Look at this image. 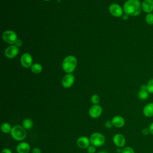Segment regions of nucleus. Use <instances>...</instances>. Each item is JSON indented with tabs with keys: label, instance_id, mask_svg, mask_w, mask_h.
Masks as SVG:
<instances>
[{
	"label": "nucleus",
	"instance_id": "obj_1",
	"mask_svg": "<svg viewBox=\"0 0 153 153\" xmlns=\"http://www.w3.org/2000/svg\"><path fill=\"white\" fill-rule=\"evenodd\" d=\"M142 10V4L139 0H127L123 6L124 13L129 16H137Z\"/></svg>",
	"mask_w": 153,
	"mask_h": 153
},
{
	"label": "nucleus",
	"instance_id": "obj_2",
	"mask_svg": "<svg viewBox=\"0 0 153 153\" xmlns=\"http://www.w3.org/2000/svg\"><path fill=\"white\" fill-rule=\"evenodd\" d=\"M77 65V60L75 57L68 56L65 58L62 63V68L66 73L72 72Z\"/></svg>",
	"mask_w": 153,
	"mask_h": 153
},
{
	"label": "nucleus",
	"instance_id": "obj_3",
	"mask_svg": "<svg viewBox=\"0 0 153 153\" xmlns=\"http://www.w3.org/2000/svg\"><path fill=\"white\" fill-rule=\"evenodd\" d=\"M10 133L11 137L17 141H22L26 137V129L23 126L19 125L14 126Z\"/></svg>",
	"mask_w": 153,
	"mask_h": 153
},
{
	"label": "nucleus",
	"instance_id": "obj_4",
	"mask_svg": "<svg viewBox=\"0 0 153 153\" xmlns=\"http://www.w3.org/2000/svg\"><path fill=\"white\" fill-rule=\"evenodd\" d=\"M90 140L91 145L96 147L102 146L105 142V136L100 133H93L90 137Z\"/></svg>",
	"mask_w": 153,
	"mask_h": 153
},
{
	"label": "nucleus",
	"instance_id": "obj_5",
	"mask_svg": "<svg viewBox=\"0 0 153 153\" xmlns=\"http://www.w3.org/2000/svg\"><path fill=\"white\" fill-rule=\"evenodd\" d=\"M3 40L8 44H13L17 39L16 33L11 30H7L3 33L2 35Z\"/></svg>",
	"mask_w": 153,
	"mask_h": 153
},
{
	"label": "nucleus",
	"instance_id": "obj_6",
	"mask_svg": "<svg viewBox=\"0 0 153 153\" xmlns=\"http://www.w3.org/2000/svg\"><path fill=\"white\" fill-rule=\"evenodd\" d=\"M102 113V108L99 105H93L89 109L88 114L92 118H97L99 117Z\"/></svg>",
	"mask_w": 153,
	"mask_h": 153
},
{
	"label": "nucleus",
	"instance_id": "obj_7",
	"mask_svg": "<svg viewBox=\"0 0 153 153\" xmlns=\"http://www.w3.org/2000/svg\"><path fill=\"white\" fill-rule=\"evenodd\" d=\"M109 11L110 13L116 17H119L123 16V10L120 5L117 4H112L109 6Z\"/></svg>",
	"mask_w": 153,
	"mask_h": 153
},
{
	"label": "nucleus",
	"instance_id": "obj_8",
	"mask_svg": "<svg viewBox=\"0 0 153 153\" xmlns=\"http://www.w3.org/2000/svg\"><path fill=\"white\" fill-rule=\"evenodd\" d=\"M19 53V48L14 45H12L8 47L5 50V55L9 59H12L15 57Z\"/></svg>",
	"mask_w": 153,
	"mask_h": 153
},
{
	"label": "nucleus",
	"instance_id": "obj_9",
	"mask_svg": "<svg viewBox=\"0 0 153 153\" xmlns=\"http://www.w3.org/2000/svg\"><path fill=\"white\" fill-rule=\"evenodd\" d=\"M75 78L72 74H68L64 76L62 81V84L65 88H69L71 87L74 82Z\"/></svg>",
	"mask_w": 153,
	"mask_h": 153
},
{
	"label": "nucleus",
	"instance_id": "obj_10",
	"mask_svg": "<svg viewBox=\"0 0 153 153\" xmlns=\"http://www.w3.org/2000/svg\"><path fill=\"white\" fill-rule=\"evenodd\" d=\"M22 65L25 68H29L32 65V57L29 53H24L20 58Z\"/></svg>",
	"mask_w": 153,
	"mask_h": 153
},
{
	"label": "nucleus",
	"instance_id": "obj_11",
	"mask_svg": "<svg viewBox=\"0 0 153 153\" xmlns=\"http://www.w3.org/2000/svg\"><path fill=\"white\" fill-rule=\"evenodd\" d=\"M113 142L118 148H123L126 144V139L124 136L120 133H117L113 136Z\"/></svg>",
	"mask_w": 153,
	"mask_h": 153
},
{
	"label": "nucleus",
	"instance_id": "obj_12",
	"mask_svg": "<svg viewBox=\"0 0 153 153\" xmlns=\"http://www.w3.org/2000/svg\"><path fill=\"white\" fill-rule=\"evenodd\" d=\"M90 138L86 136H80L76 140V144L81 149H86L90 144Z\"/></svg>",
	"mask_w": 153,
	"mask_h": 153
},
{
	"label": "nucleus",
	"instance_id": "obj_13",
	"mask_svg": "<svg viewBox=\"0 0 153 153\" xmlns=\"http://www.w3.org/2000/svg\"><path fill=\"white\" fill-rule=\"evenodd\" d=\"M142 10L146 13L153 11V0H143L142 2Z\"/></svg>",
	"mask_w": 153,
	"mask_h": 153
},
{
	"label": "nucleus",
	"instance_id": "obj_14",
	"mask_svg": "<svg viewBox=\"0 0 153 153\" xmlns=\"http://www.w3.org/2000/svg\"><path fill=\"white\" fill-rule=\"evenodd\" d=\"M30 149V145L26 142H22L19 143L16 147L17 153H29Z\"/></svg>",
	"mask_w": 153,
	"mask_h": 153
},
{
	"label": "nucleus",
	"instance_id": "obj_15",
	"mask_svg": "<svg viewBox=\"0 0 153 153\" xmlns=\"http://www.w3.org/2000/svg\"><path fill=\"white\" fill-rule=\"evenodd\" d=\"M111 121H112L113 126H115V127H117V128L122 127L125 124L124 118L120 115H116L114 117Z\"/></svg>",
	"mask_w": 153,
	"mask_h": 153
},
{
	"label": "nucleus",
	"instance_id": "obj_16",
	"mask_svg": "<svg viewBox=\"0 0 153 153\" xmlns=\"http://www.w3.org/2000/svg\"><path fill=\"white\" fill-rule=\"evenodd\" d=\"M148 96H149V92L148 91V90H147L146 84H142L140 86V90L139 91L137 94V96L139 99L142 100H144L148 97Z\"/></svg>",
	"mask_w": 153,
	"mask_h": 153
},
{
	"label": "nucleus",
	"instance_id": "obj_17",
	"mask_svg": "<svg viewBox=\"0 0 153 153\" xmlns=\"http://www.w3.org/2000/svg\"><path fill=\"white\" fill-rule=\"evenodd\" d=\"M143 114L146 117H153V102L149 103L144 106Z\"/></svg>",
	"mask_w": 153,
	"mask_h": 153
},
{
	"label": "nucleus",
	"instance_id": "obj_18",
	"mask_svg": "<svg viewBox=\"0 0 153 153\" xmlns=\"http://www.w3.org/2000/svg\"><path fill=\"white\" fill-rule=\"evenodd\" d=\"M22 126L26 130H30L33 126V121L30 118H25L22 121Z\"/></svg>",
	"mask_w": 153,
	"mask_h": 153
},
{
	"label": "nucleus",
	"instance_id": "obj_19",
	"mask_svg": "<svg viewBox=\"0 0 153 153\" xmlns=\"http://www.w3.org/2000/svg\"><path fill=\"white\" fill-rule=\"evenodd\" d=\"M12 128L13 127H11V125L8 123H4L1 124V131L4 133H8L11 132Z\"/></svg>",
	"mask_w": 153,
	"mask_h": 153
},
{
	"label": "nucleus",
	"instance_id": "obj_20",
	"mask_svg": "<svg viewBox=\"0 0 153 153\" xmlns=\"http://www.w3.org/2000/svg\"><path fill=\"white\" fill-rule=\"evenodd\" d=\"M42 67L39 63H34L31 66V71L36 74L40 73L42 71Z\"/></svg>",
	"mask_w": 153,
	"mask_h": 153
},
{
	"label": "nucleus",
	"instance_id": "obj_21",
	"mask_svg": "<svg viewBox=\"0 0 153 153\" xmlns=\"http://www.w3.org/2000/svg\"><path fill=\"white\" fill-rule=\"evenodd\" d=\"M145 22L149 25H153V13H148L145 17Z\"/></svg>",
	"mask_w": 153,
	"mask_h": 153
},
{
	"label": "nucleus",
	"instance_id": "obj_22",
	"mask_svg": "<svg viewBox=\"0 0 153 153\" xmlns=\"http://www.w3.org/2000/svg\"><path fill=\"white\" fill-rule=\"evenodd\" d=\"M146 87L149 93L153 94V78H151L148 81Z\"/></svg>",
	"mask_w": 153,
	"mask_h": 153
},
{
	"label": "nucleus",
	"instance_id": "obj_23",
	"mask_svg": "<svg viewBox=\"0 0 153 153\" xmlns=\"http://www.w3.org/2000/svg\"><path fill=\"white\" fill-rule=\"evenodd\" d=\"M91 102L93 105H98L100 102V97L97 94H93L91 97Z\"/></svg>",
	"mask_w": 153,
	"mask_h": 153
},
{
	"label": "nucleus",
	"instance_id": "obj_24",
	"mask_svg": "<svg viewBox=\"0 0 153 153\" xmlns=\"http://www.w3.org/2000/svg\"><path fill=\"white\" fill-rule=\"evenodd\" d=\"M121 153H134V151L132 148L130 146H127V147H124Z\"/></svg>",
	"mask_w": 153,
	"mask_h": 153
},
{
	"label": "nucleus",
	"instance_id": "obj_25",
	"mask_svg": "<svg viewBox=\"0 0 153 153\" xmlns=\"http://www.w3.org/2000/svg\"><path fill=\"white\" fill-rule=\"evenodd\" d=\"M87 151L88 153H94L96 152V146L91 144L87 148Z\"/></svg>",
	"mask_w": 153,
	"mask_h": 153
},
{
	"label": "nucleus",
	"instance_id": "obj_26",
	"mask_svg": "<svg viewBox=\"0 0 153 153\" xmlns=\"http://www.w3.org/2000/svg\"><path fill=\"white\" fill-rule=\"evenodd\" d=\"M105 126L107 128H111V127L113 126L112 121L108 120V121H106V123H105Z\"/></svg>",
	"mask_w": 153,
	"mask_h": 153
},
{
	"label": "nucleus",
	"instance_id": "obj_27",
	"mask_svg": "<svg viewBox=\"0 0 153 153\" xmlns=\"http://www.w3.org/2000/svg\"><path fill=\"white\" fill-rule=\"evenodd\" d=\"M14 45H15L16 46H17V47H21V46L22 45V41L20 39H17L16 40V41L15 42Z\"/></svg>",
	"mask_w": 153,
	"mask_h": 153
},
{
	"label": "nucleus",
	"instance_id": "obj_28",
	"mask_svg": "<svg viewBox=\"0 0 153 153\" xmlns=\"http://www.w3.org/2000/svg\"><path fill=\"white\" fill-rule=\"evenodd\" d=\"M149 128H144L142 130V133L143 135H148L149 133Z\"/></svg>",
	"mask_w": 153,
	"mask_h": 153
},
{
	"label": "nucleus",
	"instance_id": "obj_29",
	"mask_svg": "<svg viewBox=\"0 0 153 153\" xmlns=\"http://www.w3.org/2000/svg\"><path fill=\"white\" fill-rule=\"evenodd\" d=\"M32 153H41V151L39 148L35 147V148H33V149L32 151Z\"/></svg>",
	"mask_w": 153,
	"mask_h": 153
},
{
	"label": "nucleus",
	"instance_id": "obj_30",
	"mask_svg": "<svg viewBox=\"0 0 153 153\" xmlns=\"http://www.w3.org/2000/svg\"><path fill=\"white\" fill-rule=\"evenodd\" d=\"M1 153H13L11 150L9 148H4L2 151H1Z\"/></svg>",
	"mask_w": 153,
	"mask_h": 153
},
{
	"label": "nucleus",
	"instance_id": "obj_31",
	"mask_svg": "<svg viewBox=\"0 0 153 153\" xmlns=\"http://www.w3.org/2000/svg\"><path fill=\"white\" fill-rule=\"evenodd\" d=\"M148 128H149V130L150 133H151L152 135H153V123H152L149 125Z\"/></svg>",
	"mask_w": 153,
	"mask_h": 153
},
{
	"label": "nucleus",
	"instance_id": "obj_32",
	"mask_svg": "<svg viewBox=\"0 0 153 153\" xmlns=\"http://www.w3.org/2000/svg\"><path fill=\"white\" fill-rule=\"evenodd\" d=\"M128 17H129V16H128V15L126 14H125L124 15H123V19L124 20H127V19H128Z\"/></svg>",
	"mask_w": 153,
	"mask_h": 153
},
{
	"label": "nucleus",
	"instance_id": "obj_33",
	"mask_svg": "<svg viewBox=\"0 0 153 153\" xmlns=\"http://www.w3.org/2000/svg\"><path fill=\"white\" fill-rule=\"evenodd\" d=\"M122 151H123V149H121V148H118L116 149V152L117 153H121L122 152Z\"/></svg>",
	"mask_w": 153,
	"mask_h": 153
},
{
	"label": "nucleus",
	"instance_id": "obj_34",
	"mask_svg": "<svg viewBox=\"0 0 153 153\" xmlns=\"http://www.w3.org/2000/svg\"><path fill=\"white\" fill-rule=\"evenodd\" d=\"M98 153H108V152L105 151H99Z\"/></svg>",
	"mask_w": 153,
	"mask_h": 153
},
{
	"label": "nucleus",
	"instance_id": "obj_35",
	"mask_svg": "<svg viewBox=\"0 0 153 153\" xmlns=\"http://www.w3.org/2000/svg\"><path fill=\"white\" fill-rule=\"evenodd\" d=\"M44 1H50V0H44Z\"/></svg>",
	"mask_w": 153,
	"mask_h": 153
}]
</instances>
